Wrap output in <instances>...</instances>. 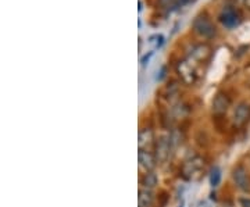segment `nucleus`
Listing matches in <instances>:
<instances>
[{
  "mask_svg": "<svg viewBox=\"0 0 250 207\" xmlns=\"http://www.w3.org/2000/svg\"><path fill=\"white\" fill-rule=\"evenodd\" d=\"M195 0H178V3L181 6H185V4H189V3H193Z\"/></svg>",
  "mask_w": 250,
  "mask_h": 207,
  "instance_id": "2eb2a0df",
  "label": "nucleus"
},
{
  "mask_svg": "<svg viewBox=\"0 0 250 207\" xmlns=\"http://www.w3.org/2000/svg\"><path fill=\"white\" fill-rule=\"evenodd\" d=\"M153 205V193L150 189H141L138 196V206L150 207Z\"/></svg>",
  "mask_w": 250,
  "mask_h": 207,
  "instance_id": "0eeeda50",
  "label": "nucleus"
},
{
  "mask_svg": "<svg viewBox=\"0 0 250 207\" xmlns=\"http://www.w3.org/2000/svg\"><path fill=\"white\" fill-rule=\"evenodd\" d=\"M220 21H221V24H223L225 28H229V29H232V28L238 27L239 24H241V17H239V14H238V11H235L231 7H228V9H224L221 11V14H220Z\"/></svg>",
  "mask_w": 250,
  "mask_h": 207,
  "instance_id": "7ed1b4c3",
  "label": "nucleus"
},
{
  "mask_svg": "<svg viewBox=\"0 0 250 207\" xmlns=\"http://www.w3.org/2000/svg\"><path fill=\"white\" fill-rule=\"evenodd\" d=\"M232 177L233 181H235V184H236V186H238L239 189L245 190V192L250 190L249 172H248V170H246L243 166H238V167L233 170Z\"/></svg>",
  "mask_w": 250,
  "mask_h": 207,
  "instance_id": "f03ea898",
  "label": "nucleus"
},
{
  "mask_svg": "<svg viewBox=\"0 0 250 207\" xmlns=\"http://www.w3.org/2000/svg\"><path fill=\"white\" fill-rule=\"evenodd\" d=\"M154 54V52H149L147 54H145L142 57V60H141V63H142V65L145 67V65H147L149 64V62H150V59H152V56Z\"/></svg>",
  "mask_w": 250,
  "mask_h": 207,
  "instance_id": "ddd939ff",
  "label": "nucleus"
},
{
  "mask_svg": "<svg viewBox=\"0 0 250 207\" xmlns=\"http://www.w3.org/2000/svg\"><path fill=\"white\" fill-rule=\"evenodd\" d=\"M229 106V99L223 95V93H220V95H217L215 96L214 102H213V110H214V113L217 114H223L227 111V108Z\"/></svg>",
  "mask_w": 250,
  "mask_h": 207,
  "instance_id": "423d86ee",
  "label": "nucleus"
},
{
  "mask_svg": "<svg viewBox=\"0 0 250 207\" xmlns=\"http://www.w3.org/2000/svg\"><path fill=\"white\" fill-rule=\"evenodd\" d=\"M193 29L197 35L203 36L206 39H210L215 35V27L214 24L211 22V20L207 17L206 14H200L195 18L193 21Z\"/></svg>",
  "mask_w": 250,
  "mask_h": 207,
  "instance_id": "f257e3e1",
  "label": "nucleus"
},
{
  "mask_svg": "<svg viewBox=\"0 0 250 207\" xmlns=\"http://www.w3.org/2000/svg\"><path fill=\"white\" fill-rule=\"evenodd\" d=\"M142 185L145 189L152 190L157 185V175L154 172H146L145 177L142 178Z\"/></svg>",
  "mask_w": 250,
  "mask_h": 207,
  "instance_id": "1a4fd4ad",
  "label": "nucleus"
},
{
  "mask_svg": "<svg viewBox=\"0 0 250 207\" xmlns=\"http://www.w3.org/2000/svg\"><path fill=\"white\" fill-rule=\"evenodd\" d=\"M170 141L167 138H161L157 144V159L160 160H166L167 154L170 152Z\"/></svg>",
  "mask_w": 250,
  "mask_h": 207,
  "instance_id": "6e6552de",
  "label": "nucleus"
},
{
  "mask_svg": "<svg viewBox=\"0 0 250 207\" xmlns=\"http://www.w3.org/2000/svg\"><path fill=\"white\" fill-rule=\"evenodd\" d=\"M149 42L154 46V49H159L163 46L164 43V36L163 35H159V34H156V35H152L150 36V39H149Z\"/></svg>",
  "mask_w": 250,
  "mask_h": 207,
  "instance_id": "9b49d317",
  "label": "nucleus"
},
{
  "mask_svg": "<svg viewBox=\"0 0 250 207\" xmlns=\"http://www.w3.org/2000/svg\"><path fill=\"white\" fill-rule=\"evenodd\" d=\"M250 117V107L246 104V103H242L239 104L236 110H235V116H233V121H235V124L238 126L243 125L246 121H248V118Z\"/></svg>",
  "mask_w": 250,
  "mask_h": 207,
  "instance_id": "39448f33",
  "label": "nucleus"
},
{
  "mask_svg": "<svg viewBox=\"0 0 250 207\" xmlns=\"http://www.w3.org/2000/svg\"><path fill=\"white\" fill-rule=\"evenodd\" d=\"M220 181H221V170L218 167H214L210 174V184L213 188H217L220 185Z\"/></svg>",
  "mask_w": 250,
  "mask_h": 207,
  "instance_id": "9d476101",
  "label": "nucleus"
},
{
  "mask_svg": "<svg viewBox=\"0 0 250 207\" xmlns=\"http://www.w3.org/2000/svg\"><path fill=\"white\" fill-rule=\"evenodd\" d=\"M142 9H143V4H142V1L139 0V11H142Z\"/></svg>",
  "mask_w": 250,
  "mask_h": 207,
  "instance_id": "dca6fc26",
  "label": "nucleus"
},
{
  "mask_svg": "<svg viewBox=\"0 0 250 207\" xmlns=\"http://www.w3.org/2000/svg\"><path fill=\"white\" fill-rule=\"evenodd\" d=\"M245 3H246V4L250 7V0H245Z\"/></svg>",
  "mask_w": 250,
  "mask_h": 207,
  "instance_id": "f3484780",
  "label": "nucleus"
},
{
  "mask_svg": "<svg viewBox=\"0 0 250 207\" xmlns=\"http://www.w3.org/2000/svg\"><path fill=\"white\" fill-rule=\"evenodd\" d=\"M138 159H139V164L143 170H146V172L152 171L153 168L156 167V159L149 150H145V149H139V153H138Z\"/></svg>",
  "mask_w": 250,
  "mask_h": 207,
  "instance_id": "20e7f679",
  "label": "nucleus"
},
{
  "mask_svg": "<svg viewBox=\"0 0 250 207\" xmlns=\"http://www.w3.org/2000/svg\"><path fill=\"white\" fill-rule=\"evenodd\" d=\"M179 207H184V205H181V206H179Z\"/></svg>",
  "mask_w": 250,
  "mask_h": 207,
  "instance_id": "a211bd4d",
  "label": "nucleus"
},
{
  "mask_svg": "<svg viewBox=\"0 0 250 207\" xmlns=\"http://www.w3.org/2000/svg\"><path fill=\"white\" fill-rule=\"evenodd\" d=\"M160 4L164 9H170V7L177 4V0H160Z\"/></svg>",
  "mask_w": 250,
  "mask_h": 207,
  "instance_id": "f8f14e48",
  "label": "nucleus"
},
{
  "mask_svg": "<svg viewBox=\"0 0 250 207\" xmlns=\"http://www.w3.org/2000/svg\"><path fill=\"white\" fill-rule=\"evenodd\" d=\"M242 207H250V199H241Z\"/></svg>",
  "mask_w": 250,
  "mask_h": 207,
  "instance_id": "4468645a",
  "label": "nucleus"
}]
</instances>
